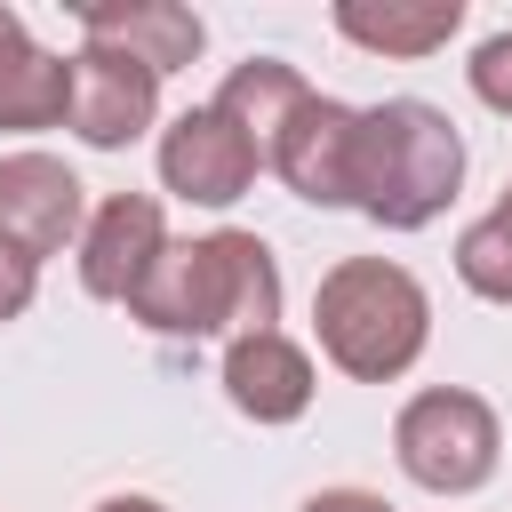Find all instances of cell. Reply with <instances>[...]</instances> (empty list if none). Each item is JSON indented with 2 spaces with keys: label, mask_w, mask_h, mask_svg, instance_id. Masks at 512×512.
Listing matches in <instances>:
<instances>
[{
  "label": "cell",
  "mask_w": 512,
  "mask_h": 512,
  "mask_svg": "<svg viewBox=\"0 0 512 512\" xmlns=\"http://www.w3.org/2000/svg\"><path fill=\"white\" fill-rule=\"evenodd\" d=\"M256 144L216 112V104H192L160 128V184L192 208H232L248 184H256Z\"/></svg>",
  "instance_id": "cell-7"
},
{
  "label": "cell",
  "mask_w": 512,
  "mask_h": 512,
  "mask_svg": "<svg viewBox=\"0 0 512 512\" xmlns=\"http://www.w3.org/2000/svg\"><path fill=\"white\" fill-rule=\"evenodd\" d=\"M32 288H40V264H32V256H16V248L0 240V320L32 312Z\"/></svg>",
  "instance_id": "cell-17"
},
{
  "label": "cell",
  "mask_w": 512,
  "mask_h": 512,
  "mask_svg": "<svg viewBox=\"0 0 512 512\" xmlns=\"http://www.w3.org/2000/svg\"><path fill=\"white\" fill-rule=\"evenodd\" d=\"M352 144H360V112L312 88L280 128V144L264 152V168L312 208H352Z\"/></svg>",
  "instance_id": "cell-8"
},
{
  "label": "cell",
  "mask_w": 512,
  "mask_h": 512,
  "mask_svg": "<svg viewBox=\"0 0 512 512\" xmlns=\"http://www.w3.org/2000/svg\"><path fill=\"white\" fill-rule=\"evenodd\" d=\"M80 232H88V184L56 152H0V240L40 264Z\"/></svg>",
  "instance_id": "cell-5"
},
{
  "label": "cell",
  "mask_w": 512,
  "mask_h": 512,
  "mask_svg": "<svg viewBox=\"0 0 512 512\" xmlns=\"http://www.w3.org/2000/svg\"><path fill=\"white\" fill-rule=\"evenodd\" d=\"M312 96V80L296 72V64H280V56H248V64H232L224 72V88H216V112L256 144V160L280 144V128L296 120V104Z\"/></svg>",
  "instance_id": "cell-13"
},
{
  "label": "cell",
  "mask_w": 512,
  "mask_h": 512,
  "mask_svg": "<svg viewBox=\"0 0 512 512\" xmlns=\"http://www.w3.org/2000/svg\"><path fill=\"white\" fill-rule=\"evenodd\" d=\"M16 32H24V16H16V8L0 0V40H16Z\"/></svg>",
  "instance_id": "cell-20"
},
{
  "label": "cell",
  "mask_w": 512,
  "mask_h": 512,
  "mask_svg": "<svg viewBox=\"0 0 512 512\" xmlns=\"http://www.w3.org/2000/svg\"><path fill=\"white\" fill-rule=\"evenodd\" d=\"M312 384H320L312 376V352L296 336H280V328L224 344V400L240 416H256V424H296L312 408Z\"/></svg>",
  "instance_id": "cell-11"
},
{
  "label": "cell",
  "mask_w": 512,
  "mask_h": 512,
  "mask_svg": "<svg viewBox=\"0 0 512 512\" xmlns=\"http://www.w3.org/2000/svg\"><path fill=\"white\" fill-rule=\"evenodd\" d=\"M152 120H160V72H144V64L120 56V48H88V40H80L64 128H72L88 152H128Z\"/></svg>",
  "instance_id": "cell-6"
},
{
  "label": "cell",
  "mask_w": 512,
  "mask_h": 512,
  "mask_svg": "<svg viewBox=\"0 0 512 512\" xmlns=\"http://www.w3.org/2000/svg\"><path fill=\"white\" fill-rule=\"evenodd\" d=\"M128 312L152 336H264L280 320V264L256 232H200V240H168V256L152 264V280L128 296Z\"/></svg>",
  "instance_id": "cell-1"
},
{
  "label": "cell",
  "mask_w": 512,
  "mask_h": 512,
  "mask_svg": "<svg viewBox=\"0 0 512 512\" xmlns=\"http://www.w3.org/2000/svg\"><path fill=\"white\" fill-rule=\"evenodd\" d=\"M312 336L352 384H392L432 336V296L392 256H344L312 288Z\"/></svg>",
  "instance_id": "cell-3"
},
{
  "label": "cell",
  "mask_w": 512,
  "mask_h": 512,
  "mask_svg": "<svg viewBox=\"0 0 512 512\" xmlns=\"http://www.w3.org/2000/svg\"><path fill=\"white\" fill-rule=\"evenodd\" d=\"M168 256V224H160V200L152 192H112L88 208V232H80V288L104 296V304H128L152 264Z\"/></svg>",
  "instance_id": "cell-9"
},
{
  "label": "cell",
  "mask_w": 512,
  "mask_h": 512,
  "mask_svg": "<svg viewBox=\"0 0 512 512\" xmlns=\"http://www.w3.org/2000/svg\"><path fill=\"white\" fill-rule=\"evenodd\" d=\"M464 80H472V96H480L488 112H504V120H512V32H488V40L472 48Z\"/></svg>",
  "instance_id": "cell-16"
},
{
  "label": "cell",
  "mask_w": 512,
  "mask_h": 512,
  "mask_svg": "<svg viewBox=\"0 0 512 512\" xmlns=\"http://www.w3.org/2000/svg\"><path fill=\"white\" fill-rule=\"evenodd\" d=\"M72 112V56H48L40 40H0V128L32 136Z\"/></svg>",
  "instance_id": "cell-14"
},
{
  "label": "cell",
  "mask_w": 512,
  "mask_h": 512,
  "mask_svg": "<svg viewBox=\"0 0 512 512\" xmlns=\"http://www.w3.org/2000/svg\"><path fill=\"white\" fill-rule=\"evenodd\" d=\"M296 512H392L376 488H320V496H304Z\"/></svg>",
  "instance_id": "cell-18"
},
{
  "label": "cell",
  "mask_w": 512,
  "mask_h": 512,
  "mask_svg": "<svg viewBox=\"0 0 512 512\" xmlns=\"http://www.w3.org/2000/svg\"><path fill=\"white\" fill-rule=\"evenodd\" d=\"M96 512H168V504H160V496H104Z\"/></svg>",
  "instance_id": "cell-19"
},
{
  "label": "cell",
  "mask_w": 512,
  "mask_h": 512,
  "mask_svg": "<svg viewBox=\"0 0 512 512\" xmlns=\"http://www.w3.org/2000/svg\"><path fill=\"white\" fill-rule=\"evenodd\" d=\"M392 456L416 488L432 496H472L496 480V456H504V424L480 392L464 384H432L416 392L400 416H392Z\"/></svg>",
  "instance_id": "cell-4"
},
{
  "label": "cell",
  "mask_w": 512,
  "mask_h": 512,
  "mask_svg": "<svg viewBox=\"0 0 512 512\" xmlns=\"http://www.w3.org/2000/svg\"><path fill=\"white\" fill-rule=\"evenodd\" d=\"M464 184V136L440 104L424 96H384L360 112V144H352V208L384 232H416L432 224Z\"/></svg>",
  "instance_id": "cell-2"
},
{
  "label": "cell",
  "mask_w": 512,
  "mask_h": 512,
  "mask_svg": "<svg viewBox=\"0 0 512 512\" xmlns=\"http://www.w3.org/2000/svg\"><path fill=\"white\" fill-rule=\"evenodd\" d=\"M72 24L88 48H120L144 72H184L208 48V24L184 0H88V8H72Z\"/></svg>",
  "instance_id": "cell-10"
},
{
  "label": "cell",
  "mask_w": 512,
  "mask_h": 512,
  "mask_svg": "<svg viewBox=\"0 0 512 512\" xmlns=\"http://www.w3.org/2000/svg\"><path fill=\"white\" fill-rule=\"evenodd\" d=\"M456 280H464L472 296H488V304H512V184L496 192L488 216L464 224V240H456Z\"/></svg>",
  "instance_id": "cell-15"
},
{
  "label": "cell",
  "mask_w": 512,
  "mask_h": 512,
  "mask_svg": "<svg viewBox=\"0 0 512 512\" xmlns=\"http://www.w3.org/2000/svg\"><path fill=\"white\" fill-rule=\"evenodd\" d=\"M328 24L368 56H432L464 32V0H336Z\"/></svg>",
  "instance_id": "cell-12"
}]
</instances>
